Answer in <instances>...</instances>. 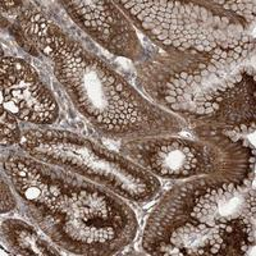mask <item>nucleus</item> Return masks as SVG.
<instances>
[{
    "label": "nucleus",
    "instance_id": "f257e3e1",
    "mask_svg": "<svg viewBox=\"0 0 256 256\" xmlns=\"http://www.w3.org/2000/svg\"><path fill=\"white\" fill-rule=\"evenodd\" d=\"M24 32L54 62L59 81L77 109L110 136L176 131L174 116L155 108L100 60L68 40L40 13H27Z\"/></svg>",
    "mask_w": 256,
    "mask_h": 256
},
{
    "label": "nucleus",
    "instance_id": "f03ea898",
    "mask_svg": "<svg viewBox=\"0 0 256 256\" xmlns=\"http://www.w3.org/2000/svg\"><path fill=\"white\" fill-rule=\"evenodd\" d=\"M141 30L156 42L210 56L226 66L240 60L251 38L237 22L202 6L178 2H120Z\"/></svg>",
    "mask_w": 256,
    "mask_h": 256
},
{
    "label": "nucleus",
    "instance_id": "7ed1b4c3",
    "mask_svg": "<svg viewBox=\"0 0 256 256\" xmlns=\"http://www.w3.org/2000/svg\"><path fill=\"white\" fill-rule=\"evenodd\" d=\"M50 210L64 234L80 244L102 246L113 242L116 230L126 226L124 214L116 202L96 191L62 194Z\"/></svg>",
    "mask_w": 256,
    "mask_h": 256
},
{
    "label": "nucleus",
    "instance_id": "20e7f679",
    "mask_svg": "<svg viewBox=\"0 0 256 256\" xmlns=\"http://www.w3.org/2000/svg\"><path fill=\"white\" fill-rule=\"evenodd\" d=\"M2 106L22 120L52 124L58 104L36 70L26 62L2 56Z\"/></svg>",
    "mask_w": 256,
    "mask_h": 256
},
{
    "label": "nucleus",
    "instance_id": "39448f33",
    "mask_svg": "<svg viewBox=\"0 0 256 256\" xmlns=\"http://www.w3.org/2000/svg\"><path fill=\"white\" fill-rule=\"evenodd\" d=\"M242 80V73L230 74L220 70V66L180 72L169 80L166 102L170 108L182 113L209 116L220 109L224 98Z\"/></svg>",
    "mask_w": 256,
    "mask_h": 256
},
{
    "label": "nucleus",
    "instance_id": "423d86ee",
    "mask_svg": "<svg viewBox=\"0 0 256 256\" xmlns=\"http://www.w3.org/2000/svg\"><path fill=\"white\" fill-rule=\"evenodd\" d=\"M64 4L77 24L105 49L126 58H140L142 49L136 31L113 3L67 2Z\"/></svg>",
    "mask_w": 256,
    "mask_h": 256
},
{
    "label": "nucleus",
    "instance_id": "0eeeda50",
    "mask_svg": "<svg viewBox=\"0 0 256 256\" xmlns=\"http://www.w3.org/2000/svg\"><path fill=\"white\" fill-rule=\"evenodd\" d=\"M254 192L236 184L210 188L195 200L191 218L195 223L230 233L250 226L255 214Z\"/></svg>",
    "mask_w": 256,
    "mask_h": 256
},
{
    "label": "nucleus",
    "instance_id": "6e6552de",
    "mask_svg": "<svg viewBox=\"0 0 256 256\" xmlns=\"http://www.w3.org/2000/svg\"><path fill=\"white\" fill-rule=\"evenodd\" d=\"M204 148L192 142L166 140L154 145L148 163L152 170L164 177H187L201 172L206 166Z\"/></svg>",
    "mask_w": 256,
    "mask_h": 256
},
{
    "label": "nucleus",
    "instance_id": "1a4fd4ad",
    "mask_svg": "<svg viewBox=\"0 0 256 256\" xmlns=\"http://www.w3.org/2000/svg\"><path fill=\"white\" fill-rule=\"evenodd\" d=\"M223 230L198 223H187L174 230L166 246L162 248L166 255H219L227 250Z\"/></svg>",
    "mask_w": 256,
    "mask_h": 256
},
{
    "label": "nucleus",
    "instance_id": "9d476101",
    "mask_svg": "<svg viewBox=\"0 0 256 256\" xmlns=\"http://www.w3.org/2000/svg\"><path fill=\"white\" fill-rule=\"evenodd\" d=\"M6 168L18 194L32 204L50 210L62 196V190L58 184L52 182L28 163L20 159H12L8 162Z\"/></svg>",
    "mask_w": 256,
    "mask_h": 256
},
{
    "label": "nucleus",
    "instance_id": "9b49d317",
    "mask_svg": "<svg viewBox=\"0 0 256 256\" xmlns=\"http://www.w3.org/2000/svg\"><path fill=\"white\" fill-rule=\"evenodd\" d=\"M6 242L20 255H56V248L22 222H6L3 226Z\"/></svg>",
    "mask_w": 256,
    "mask_h": 256
},
{
    "label": "nucleus",
    "instance_id": "f8f14e48",
    "mask_svg": "<svg viewBox=\"0 0 256 256\" xmlns=\"http://www.w3.org/2000/svg\"><path fill=\"white\" fill-rule=\"evenodd\" d=\"M2 146H10L20 138L16 116L2 106Z\"/></svg>",
    "mask_w": 256,
    "mask_h": 256
},
{
    "label": "nucleus",
    "instance_id": "ddd939ff",
    "mask_svg": "<svg viewBox=\"0 0 256 256\" xmlns=\"http://www.w3.org/2000/svg\"><path fill=\"white\" fill-rule=\"evenodd\" d=\"M226 4L227 8L232 9L233 12L237 14H241L242 17L252 18L254 13H255V3H244V2H232V3H222Z\"/></svg>",
    "mask_w": 256,
    "mask_h": 256
}]
</instances>
